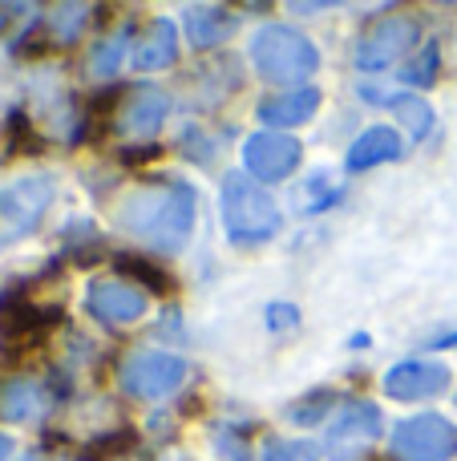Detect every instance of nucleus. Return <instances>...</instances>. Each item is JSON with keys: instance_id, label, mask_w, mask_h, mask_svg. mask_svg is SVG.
<instances>
[{"instance_id": "f257e3e1", "label": "nucleus", "mask_w": 457, "mask_h": 461, "mask_svg": "<svg viewBox=\"0 0 457 461\" xmlns=\"http://www.w3.org/2000/svg\"><path fill=\"white\" fill-rule=\"evenodd\" d=\"M199 199L186 183H158L134 191L118 211V223L154 251H183L191 243Z\"/></svg>"}, {"instance_id": "f03ea898", "label": "nucleus", "mask_w": 457, "mask_h": 461, "mask_svg": "<svg viewBox=\"0 0 457 461\" xmlns=\"http://www.w3.org/2000/svg\"><path fill=\"white\" fill-rule=\"evenodd\" d=\"M251 61H255L259 77L272 86H291L300 89V81H308L320 65L316 45L291 24H267L251 37Z\"/></svg>"}, {"instance_id": "7ed1b4c3", "label": "nucleus", "mask_w": 457, "mask_h": 461, "mask_svg": "<svg viewBox=\"0 0 457 461\" xmlns=\"http://www.w3.org/2000/svg\"><path fill=\"white\" fill-rule=\"evenodd\" d=\"M223 227L235 247H251L272 239L283 227L275 199L247 175H227L223 183Z\"/></svg>"}, {"instance_id": "20e7f679", "label": "nucleus", "mask_w": 457, "mask_h": 461, "mask_svg": "<svg viewBox=\"0 0 457 461\" xmlns=\"http://www.w3.org/2000/svg\"><path fill=\"white\" fill-rule=\"evenodd\" d=\"M389 454L397 461H450L457 454V425L437 413L409 417L393 429Z\"/></svg>"}, {"instance_id": "39448f33", "label": "nucleus", "mask_w": 457, "mask_h": 461, "mask_svg": "<svg viewBox=\"0 0 457 461\" xmlns=\"http://www.w3.org/2000/svg\"><path fill=\"white\" fill-rule=\"evenodd\" d=\"M186 381V360L175 352L146 348L121 365V389L138 401H162Z\"/></svg>"}, {"instance_id": "423d86ee", "label": "nucleus", "mask_w": 457, "mask_h": 461, "mask_svg": "<svg viewBox=\"0 0 457 461\" xmlns=\"http://www.w3.org/2000/svg\"><path fill=\"white\" fill-rule=\"evenodd\" d=\"M57 186L49 175H29L16 178L0 191V239H21L40 223V215L49 211Z\"/></svg>"}, {"instance_id": "0eeeda50", "label": "nucleus", "mask_w": 457, "mask_h": 461, "mask_svg": "<svg viewBox=\"0 0 457 461\" xmlns=\"http://www.w3.org/2000/svg\"><path fill=\"white\" fill-rule=\"evenodd\" d=\"M421 41V21L417 16H385L377 21L353 49L356 69L372 73V69H389L401 53H409L413 45Z\"/></svg>"}, {"instance_id": "6e6552de", "label": "nucleus", "mask_w": 457, "mask_h": 461, "mask_svg": "<svg viewBox=\"0 0 457 461\" xmlns=\"http://www.w3.org/2000/svg\"><path fill=\"white\" fill-rule=\"evenodd\" d=\"M300 158H304L300 142L280 130H264V134H251L243 142V167L255 183H283L300 167Z\"/></svg>"}, {"instance_id": "1a4fd4ad", "label": "nucleus", "mask_w": 457, "mask_h": 461, "mask_svg": "<svg viewBox=\"0 0 457 461\" xmlns=\"http://www.w3.org/2000/svg\"><path fill=\"white\" fill-rule=\"evenodd\" d=\"M61 324V308H40L24 292H8L0 300V340L8 348H29L32 340H45V332Z\"/></svg>"}, {"instance_id": "9d476101", "label": "nucleus", "mask_w": 457, "mask_h": 461, "mask_svg": "<svg viewBox=\"0 0 457 461\" xmlns=\"http://www.w3.org/2000/svg\"><path fill=\"white\" fill-rule=\"evenodd\" d=\"M85 308L94 320L110 328H126L134 320L146 316V292L134 284H118V279H105V284H94L85 295Z\"/></svg>"}, {"instance_id": "9b49d317", "label": "nucleus", "mask_w": 457, "mask_h": 461, "mask_svg": "<svg viewBox=\"0 0 457 461\" xmlns=\"http://www.w3.org/2000/svg\"><path fill=\"white\" fill-rule=\"evenodd\" d=\"M450 389V368L437 360H401L385 373V393L393 401H429Z\"/></svg>"}, {"instance_id": "f8f14e48", "label": "nucleus", "mask_w": 457, "mask_h": 461, "mask_svg": "<svg viewBox=\"0 0 457 461\" xmlns=\"http://www.w3.org/2000/svg\"><path fill=\"white\" fill-rule=\"evenodd\" d=\"M381 433H385V417H381V409L372 405V401H356V405H348L345 417L332 425L328 454L361 449V446H369V441H381Z\"/></svg>"}, {"instance_id": "ddd939ff", "label": "nucleus", "mask_w": 457, "mask_h": 461, "mask_svg": "<svg viewBox=\"0 0 457 461\" xmlns=\"http://www.w3.org/2000/svg\"><path fill=\"white\" fill-rule=\"evenodd\" d=\"M320 110V89L316 86H300V89H288V94L272 97V102L259 105V122H267L272 130H288V126H304V122L316 118Z\"/></svg>"}, {"instance_id": "4468645a", "label": "nucleus", "mask_w": 457, "mask_h": 461, "mask_svg": "<svg viewBox=\"0 0 457 461\" xmlns=\"http://www.w3.org/2000/svg\"><path fill=\"white\" fill-rule=\"evenodd\" d=\"M166 113H170V97L158 86H142L121 110V130L134 138H154L162 130V122H166Z\"/></svg>"}, {"instance_id": "2eb2a0df", "label": "nucleus", "mask_w": 457, "mask_h": 461, "mask_svg": "<svg viewBox=\"0 0 457 461\" xmlns=\"http://www.w3.org/2000/svg\"><path fill=\"white\" fill-rule=\"evenodd\" d=\"M178 57V29L170 21H150L146 24V32L134 41V69H166V65H175Z\"/></svg>"}, {"instance_id": "dca6fc26", "label": "nucleus", "mask_w": 457, "mask_h": 461, "mask_svg": "<svg viewBox=\"0 0 457 461\" xmlns=\"http://www.w3.org/2000/svg\"><path fill=\"white\" fill-rule=\"evenodd\" d=\"M239 29V21H235L227 8L219 5H194L186 8V41H191L194 49H215L223 45L231 32Z\"/></svg>"}, {"instance_id": "f3484780", "label": "nucleus", "mask_w": 457, "mask_h": 461, "mask_svg": "<svg viewBox=\"0 0 457 461\" xmlns=\"http://www.w3.org/2000/svg\"><path fill=\"white\" fill-rule=\"evenodd\" d=\"M393 158H401V138L389 126H372V130H364L353 142V150H348V170H369V167H381V162H393Z\"/></svg>"}, {"instance_id": "a211bd4d", "label": "nucleus", "mask_w": 457, "mask_h": 461, "mask_svg": "<svg viewBox=\"0 0 457 461\" xmlns=\"http://www.w3.org/2000/svg\"><path fill=\"white\" fill-rule=\"evenodd\" d=\"M45 409V397H40V389L32 381H13L0 389V417L13 425L21 421H32V417Z\"/></svg>"}, {"instance_id": "6ab92c4d", "label": "nucleus", "mask_w": 457, "mask_h": 461, "mask_svg": "<svg viewBox=\"0 0 457 461\" xmlns=\"http://www.w3.org/2000/svg\"><path fill=\"white\" fill-rule=\"evenodd\" d=\"M113 267L121 271V276H130V279H138L142 287H150V292H158V295H170L175 292V276H170L162 263H154V259H146V255H113Z\"/></svg>"}, {"instance_id": "aec40b11", "label": "nucleus", "mask_w": 457, "mask_h": 461, "mask_svg": "<svg viewBox=\"0 0 457 461\" xmlns=\"http://www.w3.org/2000/svg\"><path fill=\"white\" fill-rule=\"evenodd\" d=\"M385 105L413 130V138H426L429 130H434V105H429L421 94H389Z\"/></svg>"}, {"instance_id": "412c9836", "label": "nucleus", "mask_w": 457, "mask_h": 461, "mask_svg": "<svg viewBox=\"0 0 457 461\" xmlns=\"http://www.w3.org/2000/svg\"><path fill=\"white\" fill-rule=\"evenodd\" d=\"M126 49H130V29L97 41L94 57H89V73H94V77H113V73L121 69V61H126Z\"/></svg>"}, {"instance_id": "4be33fe9", "label": "nucleus", "mask_w": 457, "mask_h": 461, "mask_svg": "<svg viewBox=\"0 0 457 461\" xmlns=\"http://www.w3.org/2000/svg\"><path fill=\"white\" fill-rule=\"evenodd\" d=\"M332 401H336V393H332V389L308 393V397H300V401H291V405H288V421H296V425L324 421V417H328V409H332Z\"/></svg>"}, {"instance_id": "5701e85b", "label": "nucleus", "mask_w": 457, "mask_h": 461, "mask_svg": "<svg viewBox=\"0 0 457 461\" xmlns=\"http://www.w3.org/2000/svg\"><path fill=\"white\" fill-rule=\"evenodd\" d=\"M259 461H320V446L300 438H272L264 446Z\"/></svg>"}, {"instance_id": "b1692460", "label": "nucleus", "mask_w": 457, "mask_h": 461, "mask_svg": "<svg viewBox=\"0 0 457 461\" xmlns=\"http://www.w3.org/2000/svg\"><path fill=\"white\" fill-rule=\"evenodd\" d=\"M437 69H442V49H437V41H426V49L401 69V81H409V86H434Z\"/></svg>"}, {"instance_id": "393cba45", "label": "nucleus", "mask_w": 457, "mask_h": 461, "mask_svg": "<svg viewBox=\"0 0 457 461\" xmlns=\"http://www.w3.org/2000/svg\"><path fill=\"white\" fill-rule=\"evenodd\" d=\"M134 429H118V433H105V438H94V446L81 449V461H110L126 449H134Z\"/></svg>"}, {"instance_id": "a878e982", "label": "nucleus", "mask_w": 457, "mask_h": 461, "mask_svg": "<svg viewBox=\"0 0 457 461\" xmlns=\"http://www.w3.org/2000/svg\"><path fill=\"white\" fill-rule=\"evenodd\" d=\"M4 146H8V154H40V138L32 134V126H29L24 113H8Z\"/></svg>"}, {"instance_id": "bb28decb", "label": "nucleus", "mask_w": 457, "mask_h": 461, "mask_svg": "<svg viewBox=\"0 0 457 461\" xmlns=\"http://www.w3.org/2000/svg\"><path fill=\"white\" fill-rule=\"evenodd\" d=\"M94 13V8L89 5H61L53 13V32H57V41H65V45H69V41H77V32L85 29V16Z\"/></svg>"}, {"instance_id": "cd10ccee", "label": "nucleus", "mask_w": 457, "mask_h": 461, "mask_svg": "<svg viewBox=\"0 0 457 461\" xmlns=\"http://www.w3.org/2000/svg\"><path fill=\"white\" fill-rule=\"evenodd\" d=\"M296 324H300V316L291 303H272V308H267V328H272V332H283V328H296Z\"/></svg>"}, {"instance_id": "c85d7f7f", "label": "nucleus", "mask_w": 457, "mask_h": 461, "mask_svg": "<svg viewBox=\"0 0 457 461\" xmlns=\"http://www.w3.org/2000/svg\"><path fill=\"white\" fill-rule=\"evenodd\" d=\"M29 8L24 5H0V32H8V24H13V16H24Z\"/></svg>"}, {"instance_id": "c756f323", "label": "nucleus", "mask_w": 457, "mask_h": 461, "mask_svg": "<svg viewBox=\"0 0 457 461\" xmlns=\"http://www.w3.org/2000/svg\"><path fill=\"white\" fill-rule=\"evenodd\" d=\"M8 454H13V441H8V438H4V433H0V461H4Z\"/></svg>"}, {"instance_id": "7c9ffc66", "label": "nucleus", "mask_w": 457, "mask_h": 461, "mask_svg": "<svg viewBox=\"0 0 457 461\" xmlns=\"http://www.w3.org/2000/svg\"><path fill=\"white\" fill-rule=\"evenodd\" d=\"M24 461H37V457H24Z\"/></svg>"}]
</instances>
